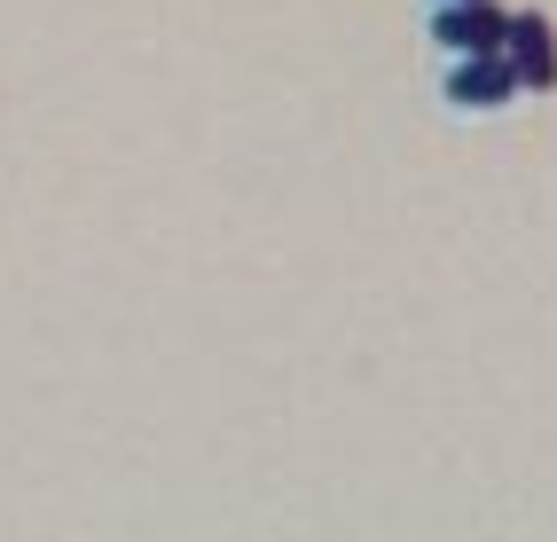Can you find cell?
<instances>
[{
	"instance_id": "1",
	"label": "cell",
	"mask_w": 557,
	"mask_h": 542,
	"mask_svg": "<svg viewBox=\"0 0 557 542\" xmlns=\"http://www.w3.org/2000/svg\"><path fill=\"white\" fill-rule=\"evenodd\" d=\"M440 102H448L456 119H503L510 102H527L518 95V71L510 56H448V71H440Z\"/></svg>"
},
{
	"instance_id": "2",
	"label": "cell",
	"mask_w": 557,
	"mask_h": 542,
	"mask_svg": "<svg viewBox=\"0 0 557 542\" xmlns=\"http://www.w3.org/2000/svg\"><path fill=\"white\" fill-rule=\"evenodd\" d=\"M503 32H510L503 0H440V9H424V40L440 56H495Z\"/></svg>"
},
{
	"instance_id": "3",
	"label": "cell",
	"mask_w": 557,
	"mask_h": 542,
	"mask_svg": "<svg viewBox=\"0 0 557 542\" xmlns=\"http://www.w3.org/2000/svg\"><path fill=\"white\" fill-rule=\"evenodd\" d=\"M503 56L518 71V95H557V24L542 9H518L503 32Z\"/></svg>"
},
{
	"instance_id": "4",
	"label": "cell",
	"mask_w": 557,
	"mask_h": 542,
	"mask_svg": "<svg viewBox=\"0 0 557 542\" xmlns=\"http://www.w3.org/2000/svg\"><path fill=\"white\" fill-rule=\"evenodd\" d=\"M424 9H440V0H424Z\"/></svg>"
}]
</instances>
